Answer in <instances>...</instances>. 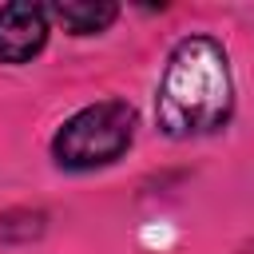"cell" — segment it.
I'll return each mask as SVG.
<instances>
[{"instance_id":"6da1fadb","label":"cell","mask_w":254,"mask_h":254,"mask_svg":"<svg viewBox=\"0 0 254 254\" xmlns=\"http://www.w3.org/2000/svg\"><path fill=\"white\" fill-rule=\"evenodd\" d=\"M234 111V79L218 40L187 36L159 79L155 119L171 139H194L218 131Z\"/></svg>"},{"instance_id":"277c9868","label":"cell","mask_w":254,"mask_h":254,"mask_svg":"<svg viewBox=\"0 0 254 254\" xmlns=\"http://www.w3.org/2000/svg\"><path fill=\"white\" fill-rule=\"evenodd\" d=\"M115 4H107V0H60V4H52V16L67 28V32H75V36H95V32H103L111 20H115Z\"/></svg>"},{"instance_id":"7a4b0ae2","label":"cell","mask_w":254,"mask_h":254,"mask_svg":"<svg viewBox=\"0 0 254 254\" xmlns=\"http://www.w3.org/2000/svg\"><path fill=\"white\" fill-rule=\"evenodd\" d=\"M135 135V107L123 99H103L75 111L52 139V155L67 171H95L115 163Z\"/></svg>"},{"instance_id":"3957f363","label":"cell","mask_w":254,"mask_h":254,"mask_svg":"<svg viewBox=\"0 0 254 254\" xmlns=\"http://www.w3.org/2000/svg\"><path fill=\"white\" fill-rule=\"evenodd\" d=\"M48 40V12L40 4H4L0 8V64L32 60Z\"/></svg>"}]
</instances>
